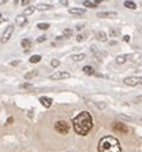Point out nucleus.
I'll return each mask as SVG.
<instances>
[{"instance_id":"36","label":"nucleus","mask_w":142,"mask_h":152,"mask_svg":"<svg viewBox=\"0 0 142 152\" xmlns=\"http://www.w3.org/2000/svg\"><path fill=\"white\" fill-rule=\"evenodd\" d=\"M19 64V60H15V61H12V65H17Z\"/></svg>"},{"instance_id":"32","label":"nucleus","mask_w":142,"mask_h":152,"mask_svg":"<svg viewBox=\"0 0 142 152\" xmlns=\"http://www.w3.org/2000/svg\"><path fill=\"white\" fill-rule=\"evenodd\" d=\"M61 5H68V0H60Z\"/></svg>"},{"instance_id":"13","label":"nucleus","mask_w":142,"mask_h":152,"mask_svg":"<svg viewBox=\"0 0 142 152\" xmlns=\"http://www.w3.org/2000/svg\"><path fill=\"white\" fill-rule=\"evenodd\" d=\"M69 13L74 14V15H83L86 13V9H79V8H73V9H69Z\"/></svg>"},{"instance_id":"11","label":"nucleus","mask_w":142,"mask_h":152,"mask_svg":"<svg viewBox=\"0 0 142 152\" xmlns=\"http://www.w3.org/2000/svg\"><path fill=\"white\" fill-rule=\"evenodd\" d=\"M40 102L44 105L45 107H50L53 105V100L50 99V97H45L44 96V97H40Z\"/></svg>"},{"instance_id":"35","label":"nucleus","mask_w":142,"mask_h":152,"mask_svg":"<svg viewBox=\"0 0 142 152\" xmlns=\"http://www.w3.org/2000/svg\"><path fill=\"white\" fill-rule=\"evenodd\" d=\"M141 100H142V96H138V97H136V102H140Z\"/></svg>"},{"instance_id":"34","label":"nucleus","mask_w":142,"mask_h":152,"mask_svg":"<svg viewBox=\"0 0 142 152\" xmlns=\"http://www.w3.org/2000/svg\"><path fill=\"white\" fill-rule=\"evenodd\" d=\"M56 40H58V41H61V40H65V37H64V36H58Z\"/></svg>"},{"instance_id":"37","label":"nucleus","mask_w":142,"mask_h":152,"mask_svg":"<svg viewBox=\"0 0 142 152\" xmlns=\"http://www.w3.org/2000/svg\"><path fill=\"white\" fill-rule=\"evenodd\" d=\"M94 1H95V4H100V3H102L104 0H94Z\"/></svg>"},{"instance_id":"15","label":"nucleus","mask_w":142,"mask_h":152,"mask_svg":"<svg viewBox=\"0 0 142 152\" xmlns=\"http://www.w3.org/2000/svg\"><path fill=\"white\" fill-rule=\"evenodd\" d=\"M129 58H130V55H119V56H117L115 61H117L118 64H123V63H125V61L128 60Z\"/></svg>"},{"instance_id":"7","label":"nucleus","mask_w":142,"mask_h":152,"mask_svg":"<svg viewBox=\"0 0 142 152\" xmlns=\"http://www.w3.org/2000/svg\"><path fill=\"white\" fill-rule=\"evenodd\" d=\"M113 129L115 132H119V133H127L128 132V128L125 127V124H123L120 122H118V123H114L113 124Z\"/></svg>"},{"instance_id":"5","label":"nucleus","mask_w":142,"mask_h":152,"mask_svg":"<svg viewBox=\"0 0 142 152\" xmlns=\"http://www.w3.org/2000/svg\"><path fill=\"white\" fill-rule=\"evenodd\" d=\"M124 83H125L127 86L142 84V78H141V77H127V78H124Z\"/></svg>"},{"instance_id":"22","label":"nucleus","mask_w":142,"mask_h":152,"mask_svg":"<svg viewBox=\"0 0 142 152\" xmlns=\"http://www.w3.org/2000/svg\"><path fill=\"white\" fill-rule=\"evenodd\" d=\"M21 88L22 89H27V91H33V89H35L33 86L30 84V83H23V84H21Z\"/></svg>"},{"instance_id":"16","label":"nucleus","mask_w":142,"mask_h":152,"mask_svg":"<svg viewBox=\"0 0 142 152\" xmlns=\"http://www.w3.org/2000/svg\"><path fill=\"white\" fill-rule=\"evenodd\" d=\"M83 73L84 74H88V76H92V74H95V69L91 67V65H86V67H83Z\"/></svg>"},{"instance_id":"2","label":"nucleus","mask_w":142,"mask_h":152,"mask_svg":"<svg viewBox=\"0 0 142 152\" xmlns=\"http://www.w3.org/2000/svg\"><path fill=\"white\" fill-rule=\"evenodd\" d=\"M99 152H122L120 143L117 138L111 135L104 137L99 142Z\"/></svg>"},{"instance_id":"31","label":"nucleus","mask_w":142,"mask_h":152,"mask_svg":"<svg viewBox=\"0 0 142 152\" xmlns=\"http://www.w3.org/2000/svg\"><path fill=\"white\" fill-rule=\"evenodd\" d=\"M129 38H130V36H129V35H125V36L123 37V40H124L125 42H128V41H129Z\"/></svg>"},{"instance_id":"8","label":"nucleus","mask_w":142,"mask_h":152,"mask_svg":"<svg viewBox=\"0 0 142 152\" xmlns=\"http://www.w3.org/2000/svg\"><path fill=\"white\" fill-rule=\"evenodd\" d=\"M99 18H115L117 17V13L115 12H100L97 13Z\"/></svg>"},{"instance_id":"4","label":"nucleus","mask_w":142,"mask_h":152,"mask_svg":"<svg viewBox=\"0 0 142 152\" xmlns=\"http://www.w3.org/2000/svg\"><path fill=\"white\" fill-rule=\"evenodd\" d=\"M13 31H14V26L13 24H10V26L6 27V30L4 31V33L1 36V42H3V44H5V42H8L10 40L12 35H13Z\"/></svg>"},{"instance_id":"25","label":"nucleus","mask_w":142,"mask_h":152,"mask_svg":"<svg viewBox=\"0 0 142 152\" xmlns=\"http://www.w3.org/2000/svg\"><path fill=\"white\" fill-rule=\"evenodd\" d=\"M83 5H84V6H87V8H95V9H96L97 4L91 3V1H88V0H84V1H83Z\"/></svg>"},{"instance_id":"18","label":"nucleus","mask_w":142,"mask_h":152,"mask_svg":"<svg viewBox=\"0 0 142 152\" xmlns=\"http://www.w3.org/2000/svg\"><path fill=\"white\" fill-rule=\"evenodd\" d=\"M124 6H125V8H128V9H132V10H134V9H136V8H137L136 3L130 1V0H127V1L124 3Z\"/></svg>"},{"instance_id":"29","label":"nucleus","mask_w":142,"mask_h":152,"mask_svg":"<svg viewBox=\"0 0 142 152\" xmlns=\"http://www.w3.org/2000/svg\"><path fill=\"white\" fill-rule=\"evenodd\" d=\"M110 35H111V36H118V35H119V31H111Z\"/></svg>"},{"instance_id":"23","label":"nucleus","mask_w":142,"mask_h":152,"mask_svg":"<svg viewBox=\"0 0 142 152\" xmlns=\"http://www.w3.org/2000/svg\"><path fill=\"white\" fill-rule=\"evenodd\" d=\"M37 28L38 30H42V31H46V30L50 28V24H49V23H38Z\"/></svg>"},{"instance_id":"14","label":"nucleus","mask_w":142,"mask_h":152,"mask_svg":"<svg viewBox=\"0 0 142 152\" xmlns=\"http://www.w3.org/2000/svg\"><path fill=\"white\" fill-rule=\"evenodd\" d=\"M37 74H38V71L33 69V71H31V72H28V73H26V74H25V79L30 81V79H32L33 77H36Z\"/></svg>"},{"instance_id":"20","label":"nucleus","mask_w":142,"mask_h":152,"mask_svg":"<svg viewBox=\"0 0 142 152\" xmlns=\"http://www.w3.org/2000/svg\"><path fill=\"white\" fill-rule=\"evenodd\" d=\"M73 35V30H71V28H65V30H63V36L65 37V38H69Z\"/></svg>"},{"instance_id":"19","label":"nucleus","mask_w":142,"mask_h":152,"mask_svg":"<svg viewBox=\"0 0 142 152\" xmlns=\"http://www.w3.org/2000/svg\"><path fill=\"white\" fill-rule=\"evenodd\" d=\"M36 10V8L35 6H28V8H26L25 12H23V15H31V14H33V12Z\"/></svg>"},{"instance_id":"9","label":"nucleus","mask_w":142,"mask_h":152,"mask_svg":"<svg viewBox=\"0 0 142 152\" xmlns=\"http://www.w3.org/2000/svg\"><path fill=\"white\" fill-rule=\"evenodd\" d=\"M21 45H22V48L25 49V53L27 54V53L30 51L31 46H32V42H31V40H28V38H25V40H22Z\"/></svg>"},{"instance_id":"40","label":"nucleus","mask_w":142,"mask_h":152,"mask_svg":"<svg viewBox=\"0 0 142 152\" xmlns=\"http://www.w3.org/2000/svg\"><path fill=\"white\" fill-rule=\"evenodd\" d=\"M18 1H19V0H14V4H17Z\"/></svg>"},{"instance_id":"38","label":"nucleus","mask_w":142,"mask_h":152,"mask_svg":"<svg viewBox=\"0 0 142 152\" xmlns=\"http://www.w3.org/2000/svg\"><path fill=\"white\" fill-rule=\"evenodd\" d=\"M10 123H13V118H9V119H8V124H10Z\"/></svg>"},{"instance_id":"3","label":"nucleus","mask_w":142,"mask_h":152,"mask_svg":"<svg viewBox=\"0 0 142 152\" xmlns=\"http://www.w3.org/2000/svg\"><path fill=\"white\" fill-rule=\"evenodd\" d=\"M55 130L58 133L60 134H67L68 130H69V125L67 122H64V120H59V122L55 123Z\"/></svg>"},{"instance_id":"41","label":"nucleus","mask_w":142,"mask_h":152,"mask_svg":"<svg viewBox=\"0 0 142 152\" xmlns=\"http://www.w3.org/2000/svg\"><path fill=\"white\" fill-rule=\"evenodd\" d=\"M0 17H1V14H0Z\"/></svg>"},{"instance_id":"27","label":"nucleus","mask_w":142,"mask_h":152,"mask_svg":"<svg viewBox=\"0 0 142 152\" xmlns=\"http://www.w3.org/2000/svg\"><path fill=\"white\" fill-rule=\"evenodd\" d=\"M36 41L38 42V44H41V42H45V41H46V36H40Z\"/></svg>"},{"instance_id":"12","label":"nucleus","mask_w":142,"mask_h":152,"mask_svg":"<svg viewBox=\"0 0 142 152\" xmlns=\"http://www.w3.org/2000/svg\"><path fill=\"white\" fill-rule=\"evenodd\" d=\"M36 8V10H41V12H44V10H50V9H53V5H50V4H38V5L35 6Z\"/></svg>"},{"instance_id":"6","label":"nucleus","mask_w":142,"mask_h":152,"mask_svg":"<svg viewBox=\"0 0 142 152\" xmlns=\"http://www.w3.org/2000/svg\"><path fill=\"white\" fill-rule=\"evenodd\" d=\"M71 77L68 72H55L50 76V79H67Z\"/></svg>"},{"instance_id":"30","label":"nucleus","mask_w":142,"mask_h":152,"mask_svg":"<svg viewBox=\"0 0 142 152\" xmlns=\"http://www.w3.org/2000/svg\"><path fill=\"white\" fill-rule=\"evenodd\" d=\"M31 0H22V5H28Z\"/></svg>"},{"instance_id":"28","label":"nucleus","mask_w":142,"mask_h":152,"mask_svg":"<svg viewBox=\"0 0 142 152\" xmlns=\"http://www.w3.org/2000/svg\"><path fill=\"white\" fill-rule=\"evenodd\" d=\"M84 40V36H83V35H78V36H77V41H83Z\"/></svg>"},{"instance_id":"21","label":"nucleus","mask_w":142,"mask_h":152,"mask_svg":"<svg viewBox=\"0 0 142 152\" xmlns=\"http://www.w3.org/2000/svg\"><path fill=\"white\" fill-rule=\"evenodd\" d=\"M84 59V54H77V55H72V60L74 61H81Z\"/></svg>"},{"instance_id":"1","label":"nucleus","mask_w":142,"mask_h":152,"mask_svg":"<svg viewBox=\"0 0 142 152\" xmlns=\"http://www.w3.org/2000/svg\"><path fill=\"white\" fill-rule=\"evenodd\" d=\"M92 118L90 115V112L83 111L78 114L73 119V128H74V132L79 135H86L88 134V132L92 129Z\"/></svg>"},{"instance_id":"33","label":"nucleus","mask_w":142,"mask_h":152,"mask_svg":"<svg viewBox=\"0 0 142 152\" xmlns=\"http://www.w3.org/2000/svg\"><path fill=\"white\" fill-rule=\"evenodd\" d=\"M82 28H84V24H78V26H77V30H78V31H81Z\"/></svg>"},{"instance_id":"17","label":"nucleus","mask_w":142,"mask_h":152,"mask_svg":"<svg viewBox=\"0 0 142 152\" xmlns=\"http://www.w3.org/2000/svg\"><path fill=\"white\" fill-rule=\"evenodd\" d=\"M96 37H97V40L99 41H106V38H107V36H106V33L104 32V31H99L97 33H96Z\"/></svg>"},{"instance_id":"24","label":"nucleus","mask_w":142,"mask_h":152,"mask_svg":"<svg viewBox=\"0 0 142 152\" xmlns=\"http://www.w3.org/2000/svg\"><path fill=\"white\" fill-rule=\"evenodd\" d=\"M40 60H41V56H40V55H32V56L30 58V61H31L32 64H36V63H38Z\"/></svg>"},{"instance_id":"39","label":"nucleus","mask_w":142,"mask_h":152,"mask_svg":"<svg viewBox=\"0 0 142 152\" xmlns=\"http://www.w3.org/2000/svg\"><path fill=\"white\" fill-rule=\"evenodd\" d=\"M8 0H1V4H4V3H6Z\"/></svg>"},{"instance_id":"26","label":"nucleus","mask_w":142,"mask_h":152,"mask_svg":"<svg viewBox=\"0 0 142 152\" xmlns=\"http://www.w3.org/2000/svg\"><path fill=\"white\" fill-rule=\"evenodd\" d=\"M59 65H60V61L58 60V59H53V60H51V67L56 68V67H59Z\"/></svg>"},{"instance_id":"10","label":"nucleus","mask_w":142,"mask_h":152,"mask_svg":"<svg viewBox=\"0 0 142 152\" xmlns=\"http://www.w3.org/2000/svg\"><path fill=\"white\" fill-rule=\"evenodd\" d=\"M15 23H17L18 26H25L26 23H27V19H26V15H23V14H19L17 15V18H15Z\"/></svg>"}]
</instances>
